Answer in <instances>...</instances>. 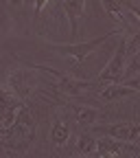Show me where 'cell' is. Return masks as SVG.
Returning a JSON list of instances; mask_svg holds the SVG:
<instances>
[{
	"label": "cell",
	"mask_w": 140,
	"mask_h": 158,
	"mask_svg": "<svg viewBox=\"0 0 140 158\" xmlns=\"http://www.w3.org/2000/svg\"><path fill=\"white\" fill-rule=\"evenodd\" d=\"M125 27H116L112 31H107L105 35H98L94 40H88V42H77V44H50V51H55L57 55H62V57H70L74 59V62H83V59H88L92 53H96V48L101 46L105 40H110L112 35H118V33H123Z\"/></svg>",
	"instance_id": "cell-1"
},
{
	"label": "cell",
	"mask_w": 140,
	"mask_h": 158,
	"mask_svg": "<svg viewBox=\"0 0 140 158\" xmlns=\"http://www.w3.org/2000/svg\"><path fill=\"white\" fill-rule=\"evenodd\" d=\"M33 138H35V130L18 123V121L13 125H9V127L0 130V145H2L9 154H24Z\"/></svg>",
	"instance_id": "cell-2"
},
{
	"label": "cell",
	"mask_w": 140,
	"mask_h": 158,
	"mask_svg": "<svg viewBox=\"0 0 140 158\" xmlns=\"http://www.w3.org/2000/svg\"><path fill=\"white\" fill-rule=\"evenodd\" d=\"M125 62H127V42H125V40H121V42L116 44V48H114L112 59L105 64V68L98 73L96 84H98V86H107V84L123 81V73H125V66H127Z\"/></svg>",
	"instance_id": "cell-3"
},
{
	"label": "cell",
	"mask_w": 140,
	"mask_h": 158,
	"mask_svg": "<svg viewBox=\"0 0 140 158\" xmlns=\"http://www.w3.org/2000/svg\"><path fill=\"white\" fill-rule=\"evenodd\" d=\"M37 70H44V73H48V75H53L55 77V81H57V90L59 92H64V94H68V97H79V94H83L88 88H90V84H86V81H79V79H74V77H70V75H64V73H59V70H55V68H48V66H35Z\"/></svg>",
	"instance_id": "cell-4"
},
{
	"label": "cell",
	"mask_w": 140,
	"mask_h": 158,
	"mask_svg": "<svg viewBox=\"0 0 140 158\" xmlns=\"http://www.w3.org/2000/svg\"><path fill=\"white\" fill-rule=\"evenodd\" d=\"M33 77H31V73L29 70H24V68H15V70H11V75H9V79H7V88H9V92H13L18 99H26L29 94H31V90H33Z\"/></svg>",
	"instance_id": "cell-5"
},
{
	"label": "cell",
	"mask_w": 140,
	"mask_h": 158,
	"mask_svg": "<svg viewBox=\"0 0 140 158\" xmlns=\"http://www.w3.org/2000/svg\"><path fill=\"white\" fill-rule=\"evenodd\" d=\"M20 108H22V103H20V99L13 92L0 90V130L15 123V116H18Z\"/></svg>",
	"instance_id": "cell-6"
},
{
	"label": "cell",
	"mask_w": 140,
	"mask_h": 158,
	"mask_svg": "<svg viewBox=\"0 0 140 158\" xmlns=\"http://www.w3.org/2000/svg\"><path fill=\"white\" fill-rule=\"evenodd\" d=\"M96 130L125 143H136L140 138V123H112V125H101Z\"/></svg>",
	"instance_id": "cell-7"
},
{
	"label": "cell",
	"mask_w": 140,
	"mask_h": 158,
	"mask_svg": "<svg viewBox=\"0 0 140 158\" xmlns=\"http://www.w3.org/2000/svg\"><path fill=\"white\" fill-rule=\"evenodd\" d=\"M131 94H138V90L127 86V84H123V81H118V84L103 86V90L98 92V99H101L103 103H114L118 99H125V97H131Z\"/></svg>",
	"instance_id": "cell-8"
},
{
	"label": "cell",
	"mask_w": 140,
	"mask_h": 158,
	"mask_svg": "<svg viewBox=\"0 0 140 158\" xmlns=\"http://www.w3.org/2000/svg\"><path fill=\"white\" fill-rule=\"evenodd\" d=\"M62 7H64V13L68 15V22H70V35H77L79 33V20L83 18L86 0H64Z\"/></svg>",
	"instance_id": "cell-9"
},
{
	"label": "cell",
	"mask_w": 140,
	"mask_h": 158,
	"mask_svg": "<svg viewBox=\"0 0 140 158\" xmlns=\"http://www.w3.org/2000/svg\"><path fill=\"white\" fill-rule=\"evenodd\" d=\"M72 112H74V121L79 125H96V121L103 116V112L94 108V106H83V103H79V106H72Z\"/></svg>",
	"instance_id": "cell-10"
},
{
	"label": "cell",
	"mask_w": 140,
	"mask_h": 158,
	"mask_svg": "<svg viewBox=\"0 0 140 158\" xmlns=\"http://www.w3.org/2000/svg\"><path fill=\"white\" fill-rule=\"evenodd\" d=\"M123 152H125V143L107 134L103 138H98L96 143V156H121Z\"/></svg>",
	"instance_id": "cell-11"
},
{
	"label": "cell",
	"mask_w": 140,
	"mask_h": 158,
	"mask_svg": "<svg viewBox=\"0 0 140 158\" xmlns=\"http://www.w3.org/2000/svg\"><path fill=\"white\" fill-rule=\"evenodd\" d=\"M68 141H70V125H68L66 118L57 116L53 127H50V143L57 145V147H64Z\"/></svg>",
	"instance_id": "cell-12"
},
{
	"label": "cell",
	"mask_w": 140,
	"mask_h": 158,
	"mask_svg": "<svg viewBox=\"0 0 140 158\" xmlns=\"http://www.w3.org/2000/svg\"><path fill=\"white\" fill-rule=\"evenodd\" d=\"M103 9L112 15V20H116V22H121V27H125V5L123 0H101Z\"/></svg>",
	"instance_id": "cell-13"
},
{
	"label": "cell",
	"mask_w": 140,
	"mask_h": 158,
	"mask_svg": "<svg viewBox=\"0 0 140 158\" xmlns=\"http://www.w3.org/2000/svg\"><path fill=\"white\" fill-rule=\"evenodd\" d=\"M96 143H98V138H94L92 134H79V138H77V152L83 154V156L96 154Z\"/></svg>",
	"instance_id": "cell-14"
},
{
	"label": "cell",
	"mask_w": 140,
	"mask_h": 158,
	"mask_svg": "<svg viewBox=\"0 0 140 158\" xmlns=\"http://www.w3.org/2000/svg\"><path fill=\"white\" fill-rule=\"evenodd\" d=\"M138 73H140V51H136V53L129 57V62H127V66H125V73H123V79L134 77V75H138Z\"/></svg>",
	"instance_id": "cell-15"
},
{
	"label": "cell",
	"mask_w": 140,
	"mask_h": 158,
	"mask_svg": "<svg viewBox=\"0 0 140 158\" xmlns=\"http://www.w3.org/2000/svg\"><path fill=\"white\" fill-rule=\"evenodd\" d=\"M123 84H127V86H131V88H136V90L140 92V73H138V75H134V77L123 79Z\"/></svg>",
	"instance_id": "cell-16"
},
{
	"label": "cell",
	"mask_w": 140,
	"mask_h": 158,
	"mask_svg": "<svg viewBox=\"0 0 140 158\" xmlns=\"http://www.w3.org/2000/svg\"><path fill=\"white\" fill-rule=\"evenodd\" d=\"M123 5H125V9H127V11H131V13L136 15V20L140 22V5H134V2H125V0H123Z\"/></svg>",
	"instance_id": "cell-17"
},
{
	"label": "cell",
	"mask_w": 140,
	"mask_h": 158,
	"mask_svg": "<svg viewBox=\"0 0 140 158\" xmlns=\"http://www.w3.org/2000/svg\"><path fill=\"white\" fill-rule=\"evenodd\" d=\"M48 5V0H35V2H33V11L35 13H42V9Z\"/></svg>",
	"instance_id": "cell-18"
},
{
	"label": "cell",
	"mask_w": 140,
	"mask_h": 158,
	"mask_svg": "<svg viewBox=\"0 0 140 158\" xmlns=\"http://www.w3.org/2000/svg\"><path fill=\"white\" fill-rule=\"evenodd\" d=\"M7 2H9L11 7H24V5H26L24 0H7Z\"/></svg>",
	"instance_id": "cell-19"
},
{
	"label": "cell",
	"mask_w": 140,
	"mask_h": 158,
	"mask_svg": "<svg viewBox=\"0 0 140 158\" xmlns=\"http://www.w3.org/2000/svg\"><path fill=\"white\" fill-rule=\"evenodd\" d=\"M24 2H26V5H33V2H35V0H24Z\"/></svg>",
	"instance_id": "cell-20"
}]
</instances>
